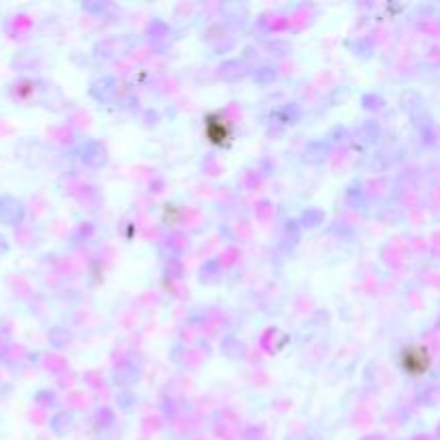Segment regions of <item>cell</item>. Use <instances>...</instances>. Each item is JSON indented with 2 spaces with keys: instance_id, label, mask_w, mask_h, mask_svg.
I'll use <instances>...</instances> for the list:
<instances>
[{
  "instance_id": "1",
  "label": "cell",
  "mask_w": 440,
  "mask_h": 440,
  "mask_svg": "<svg viewBox=\"0 0 440 440\" xmlns=\"http://www.w3.org/2000/svg\"><path fill=\"white\" fill-rule=\"evenodd\" d=\"M406 365H408V371L421 374L430 365V356L423 350H411V356H408V361H406Z\"/></svg>"
}]
</instances>
